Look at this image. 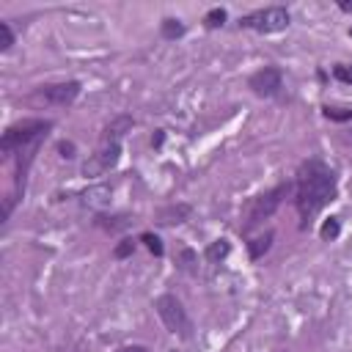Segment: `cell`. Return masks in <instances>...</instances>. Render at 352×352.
<instances>
[{"label": "cell", "mask_w": 352, "mask_h": 352, "mask_svg": "<svg viewBox=\"0 0 352 352\" xmlns=\"http://www.w3.org/2000/svg\"><path fill=\"white\" fill-rule=\"evenodd\" d=\"M110 201H113V187L104 184V182L91 184V187H85V190L80 192V204H82L85 209H94V212H104V209L110 206Z\"/></svg>", "instance_id": "9"}, {"label": "cell", "mask_w": 352, "mask_h": 352, "mask_svg": "<svg viewBox=\"0 0 352 352\" xmlns=\"http://www.w3.org/2000/svg\"><path fill=\"white\" fill-rule=\"evenodd\" d=\"M132 253H135V239H129V236H124V239L113 248V258H118V261H121V258H129Z\"/></svg>", "instance_id": "21"}, {"label": "cell", "mask_w": 352, "mask_h": 352, "mask_svg": "<svg viewBox=\"0 0 352 352\" xmlns=\"http://www.w3.org/2000/svg\"><path fill=\"white\" fill-rule=\"evenodd\" d=\"M118 160H121V140L99 135V146L94 148V154H88L80 173L82 176H104L118 165Z\"/></svg>", "instance_id": "7"}, {"label": "cell", "mask_w": 352, "mask_h": 352, "mask_svg": "<svg viewBox=\"0 0 352 352\" xmlns=\"http://www.w3.org/2000/svg\"><path fill=\"white\" fill-rule=\"evenodd\" d=\"M82 85L77 80H60V82H47V85H38L28 102L36 104V107H69L77 96H80Z\"/></svg>", "instance_id": "6"}, {"label": "cell", "mask_w": 352, "mask_h": 352, "mask_svg": "<svg viewBox=\"0 0 352 352\" xmlns=\"http://www.w3.org/2000/svg\"><path fill=\"white\" fill-rule=\"evenodd\" d=\"M50 129H52L50 118H22L3 132L0 151L6 157H16V190H19V184L25 187L28 168H30V162H33L36 151L41 148V140L47 138Z\"/></svg>", "instance_id": "2"}, {"label": "cell", "mask_w": 352, "mask_h": 352, "mask_svg": "<svg viewBox=\"0 0 352 352\" xmlns=\"http://www.w3.org/2000/svg\"><path fill=\"white\" fill-rule=\"evenodd\" d=\"M162 138H165V132H162V129H157V135L151 138V146H162Z\"/></svg>", "instance_id": "26"}, {"label": "cell", "mask_w": 352, "mask_h": 352, "mask_svg": "<svg viewBox=\"0 0 352 352\" xmlns=\"http://www.w3.org/2000/svg\"><path fill=\"white\" fill-rule=\"evenodd\" d=\"M184 33H187V28H184V22L176 19V16H165V19L160 22V36H162L165 41H176V38H182Z\"/></svg>", "instance_id": "14"}, {"label": "cell", "mask_w": 352, "mask_h": 352, "mask_svg": "<svg viewBox=\"0 0 352 352\" xmlns=\"http://www.w3.org/2000/svg\"><path fill=\"white\" fill-rule=\"evenodd\" d=\"M292 187H294L292 182H280V184H275L272 190H267V192H261V195L250 198V204L245 206V223H242V228H245V231H250V228H253V226H258L261 220L272 217V214L278 212L280 201L289 195V190H292Z\"/></svg>", "instance_id": "5"}, {"label": "cell", "mask_w": 352, "mask_h": 352, "mask_svg": "<svg viewBox=\"0 0 352 352\" xmlns=\"http://www.w3.org/2000/svg\"><path fill=\"white\" fill-rule=\"evenodd\" d=\"M226 19H228V11L220 8V6H214V8H209V11L204 14V28H206V30H217V28L226 25Z\"/></svg>", "instance_id": "16"}, {"label": "cell", "mask_w": 352, "mask_h": 352, "mask_svg": "<svg viewBox=\"0 0 352 352\" xmlns=\"http://www.w3.org/2000/svg\"><path fill=\"white\" fill-rule=\"evenodd\" d=\"M338 195V176L336 170L319 160L311 157L297 168V179H294V209L302 220V226L316 217L327 204H333Z\"/></svg>", "instance_id": "1"}, {"label": "cell", "mask_w": 352, "mask_h": 352, "mask_svg": "<svg viewBox=\"0 0 352 352\" xmlns=\"http://www.w3.org/2000/svg\"><path fill=\"white\" fill-rule=\"evenodd\" d=\"M135 126V121H132V116H116V118H110L107 124H104V129H102V135H107V138H124L129 129Z\"/></svg>", "instance_id": "12"}, {"label": "cell", "mask_w": 352, "mask_h": 352, "mask_svg": "<svg viewBox=\"0 0 352 352\" xmlns=\"http://www.w3.org/2000/svg\"><path fill=\"white\" fill-rule=\"evenodd\" d=\"M239 30H256V33H280L292 25V14L286 6H267V8H256L245 16H239Z\"/></svg>", "instance_id": "4"}, {"label": "cell", "mask_w": 352, "mask_h": 352, "mask_svg": "<svg viewBox=\"0 0 352 352\" xmlns=\"http://www.w3.org/2000/svg\"><path fill=\"white\" fill-rule=\"evenodd\" d=\"M248 88L261 99H272L283 88V72L278 66H264L248 77Z\"/></svg>", "instance_id": "8"}, {"label": "cell", "mask_w": 352, "mask_h": 352, "mask_svg": "<svg viewBox=\"0 0 352 352\" xmlns=\"http://www.w3.org/2000/svg\"><path fill=\"white\" fill-rule=\"evenodd\" d=\"M195 261H198L195 250H190V248H182V250H179V267H182L187 275H198V267H195Z\"/></svg>", "instance_id": "17"}, {"label": "cell", "mask_w": 352, "mask_h": 352, "mask_svg": "<svg viewBox=\"0 0 352 352\" xmlns=\"http://www.w3.org/2000/svg\"><path fill=\"white\" fill-rule=\"evenodd\" d=\"M0 33H3V44H0V50L3 52H8L11 47H14V41H16V36H14V30H11V22H0Z\"/></svg>", "instance_id": "23"}, {"label": "cell", "mask_w": 352, "mask_h": 352, "mask_svg": "<svg viewBox=\"0 0 352 352\" xmlns=\"http://www.w3.org/2000/svg\"><path fill=\"white\" fill-rule=\"evenodd\" d=\"M154 311H157V316H160V322L165 324V330L168 333H173V336H179V338H184V341H190L192 338V319H190V314H187V308H184V302L176 297V294H160L157 300H154Z\"/></svg>", "instance_id": "3"}, {"label": "cell", "mask_w": 352, "mask_h": 352, "mask_svg": "<svg viewBox=\"0 0 352 352\" xmlns=\"http://www.w3.org/2000/svg\"><path fill=\"white\" fill-rule=\"evenodd\" d=\"M192 214V206L190 204H165L157 209V223L160 226H182L184 220H190Z\"/></svg>", "instance_id": "10"}, {"label": "cell", "mask_w": 352, "mask_h": 352, "mask_svg": "<svg viewBox=\"0 0 352 352\" xmlns=\"http://www.w3.org/2000/svg\"><path fill=\"white\" fill-rule=\"evenodd\" d=\"M333 77L344 85H352V63H336L333 66Z\"/></svg>", "instance_id": "22"}, {"label": "cell", "mask_w": 352, "mask_h": 352, "mask_svg": "<svg viewBox=\"0 0 352 352\" xmlns=\"http://www.w3.org/2000/svg\"><path fill=\"white\" fill-rule=\"evenodd\" d=\"M272 242H275V231H272V228H267L264 234L253 236V239L248 242V253H250V258H253V261H258L264 253H270Z\"/></svg>", "instance_id": "11"}, {"label": "cell", "mask_w": 352, "mask_h": 352, "mask_svg": "<svg viewBox=\"0 0 352 352\" xmlns=\"http://www.w3.org/2000/svg\"><path fill=\"white\" fill-rule=\"evenodd\" d=\"M58 151H60L63 160H72V157H74V143H72V140H60V143H58Z\"/></svg>", "instance_id": "24"}, {"label": "cell", "mask_w": 352, "mask_h": 352, "mask_svg": "<svg viewBox=\"0 0 352 352\" xmlns=\"http://www.w3.org/2000/svg\"><path fill=\"white\" fill-rule=\"evenodd\" d=\"M338 234H341V220H338V217H327V220L322 223V228H319V236H322L324 242H333Z\"/></svg>", "instance_id": "18"}, {"label": "cell", "mask_w": 352, "mask_h": 352, "mask_svg": "<svg viewBox=\"0 0 352 352\" xmlns=\"http://www.w3.org/2000/svg\"><path fill=\"white\" fill-rule=\"evenodd\" d=\"M338 8H341V11H352V3L344 0V3H338Z\"/></svg>", "instance_id": "27"}, {"label": "cell", "mask_w": 352, "mask_h": 352, "mask_svg": "<svg viewBox=\"0 0 352 352\" xmlns=\"http://www.w3.org/2000/svg\"><path fill=\"white\" fill-rule=\"evenodd\" d=\"M322 113H324V118H330V121H349V118H352V107L324 104V107H322Z\"/></svg>", "instance_id": "20"}, {"label": "cell", "mask_w": 352, "mask_h": 352, "mask_svg": "<svg viewBox=\"0 0 352 352\" xmlns=\"http://www.w3.org/2000/svg\"><path fill=\"white\" fill-rule=\"evenodd\" d=\"M116 352H148V349L140 346V344H129V346H121V349H116Z\"/></svg>", "instance_id": "25"}, {"label": "cell", "mask_w": 352, "mask_h": 352, "mask_svg": "<svg viewBox=\"0 0 352 352\" xmlns=\"http://www.w3.org/2000/svg\"><path fill=\"white\" fill-rule=\"evenodd\" d=\"M132 223H135V217H129V214H116V217L99 214V217H96V226H102V228H107V231H121V228H129Z\"/></svg>", "instance_id": "15"}, {"label": "cell", "mask_w": 352, "mask_h": 352, "mask_svg": "<svg viewBox=\"0 0 352 352\" xmlns=\"http://www.w3.org/2000/svg\"><path fill=\"white\" fill-rule=\"evenodd\" d=\"M349 36H352V28H349Z\"/></svg>", "instance_id": "28"}, {"label": "cell", "mask_w": 352, "mask_h": 352, "mask_svg": "<svg viewBox=\"0 0 352 352\" xmlns=\"http://www.w3.org/2000/svg\"><path fill=\"white\" fill-rule=\"evenodd\" d=\"M228 253H231V242L228 239H214V242H209L206 245V250H204V256H206V261L209 264H220V261H226L228 258Z\"/></svg>", "instance_id": "13"}, {"label": "cell", "mask_w": 352, "mask_h": 352, "mask_svg": "<svg viewBox=\"0 0 352 352\" xmlns=\"http://www.w3.org/2000/svg\"><path fill=\"white\" fill-rule=\"evenodd\" d=\"M140 242H146L148 253H154L157 258H160V256H165V245H162V239H160L157 234H151V231H143V234H140Z\"/></svg>", "instance_id": "19"}]
</instances>
